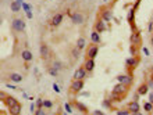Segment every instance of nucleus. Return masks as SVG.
Instances as JSON below:
<instances>
[{
  "label": "nucleus",
  "instance_id": "nucleus-1",
  "mask_svg": "<svg viewBox=\"0 0 153 115\" xmlns=\"http://www.w3.org/2000/svg\"><path fill=\"white\" fill-rule=\"evenodd\" d=\"M127 90H128V86L118 82V83L113 87V90H111V97H113L114 100H121L125 96Z\"/></svg>",
  "mask_w": 153,
  "mask_h": 115
},
{
  "label": "nucleus",
  "instance_id": "nucleus-2",
  "mask_svg": "<svg viewBox=\"0 0 153 115\" xmlns=\"http://www.w3.org/2000/svg\"><path fill=\"white\" fill-rule=\"evenodd\" d=\"M129 42H131V44H134V46H141V43H142L141 31L134 29L132 33H131V36H129Z\"/></svg>",
  "mask_w": 153,
  "mask_h": 115
},
{
  "label": "nucleus",
  "instance_id": "nucleus-3",
  "mask_svg": "<svg viewBox=\"0 0 153 115\" xmlns=\"http://www.w3.org/2000/svg\"><path fill=\"white\" fill-rule=\"evenodd\" d=\"M82 89H84V79H73L71 86H70V90L73 91V93H79Z\"/></svg>",
  "mask_w": 153,
  "mask_h": 115
},
{
  "label": "nucleus",
  "instance_id": "nucleus-4",
  "mask_svg": "<svg viewBox=\"0 0 153 115\" xmlns=\"http://www.w3.org/2000/svg\"><path fill=\"white\" fill-rule=\"evenodd\" d=\"M11 27H13V31H16V32L25 31V22L21 20V18H14L11 22Z\"/></svg>",
  "mask_w": 153,
  "mask_h": 115
},
{
  "label": "nucleus",
  "instance_id": "nucleus-5",
  "mask_svg": "<svg viewBox=\"0 0 153 115\" xmlns=\"http://www.w3.org/2000/svg\"><path fill=\"white\" fill-rule=\"evenodd\" d=\"M100 18L109 24L110 21L113 20V11H111V8H107V7L102 8V10H100Z\"/></svg>",
  "mask_w": 153,
  "mask_h": 115
},
{
  "label": "nucleus",
  "instance_id": "nucleus-6",
  "mask_svg": "<svg viewBox=\"0 0 153 115\" xmlns=\"http://www.w3.org/2000/svg\"><path fill=\"white\" fill-rule=\"evenodd\" d=\"M97 53H99V44H96V43H92L91 46L88 47V50H86V57L88 58H96V56H97Z\"/></svg>",
  "mask_w": 153,
  "mask_h": 115
},
{
  "label": "nucleus",
  "instance_id": "nucleus-7",
  "mask_svg": "<svg viewBox=\"0 0 153 115\" xmlns=\"http://www.w3.org/2000/svg\"><path fill=\"white\" fill-rule=\"evenodd\" d=\"M70 17H71V21H73L74 25H81V24H84V21H85L84 14H82V13H79V11L73 13Z\"/></svg>",
  "mask_w": 153,
  "mask_h": 115
},
{
  "label": "nucleus",
  "instance_id": "nucleus-8",
  "mask_svg": "<svg viewBox=\"0 0 153 115\" xmlns=\"http://www.w3.org/2000/svg\"><path fill=\"white\" fill-rule=\"evenodd\" d=\"M117 82H120V83H124L127 85V86H131L132 85V75H125V74H123V75H117Z\"/></svg>",
  "mask_w": 153,
  "mask_h": 115
},
{
  "label": "nucleus",
  "instance_id": "nucleus-9",
  "mask_svg": "<svg viewBox=\"0 0 153 115\" xmlns=\"http://www.w3.org/2000/svg\"><path fill=\"white\" fill-rule=\"evenodd\" d=\"M39 54H40V57H42L43 60H48L49 58L50 49H49V46L46 43H40V46H39Z\"/></svg>",
  "mask_w": 153,
  "mask_h": 115
},
{
  "label": "nucleus",
  "instance_id": "nucleus-10",
  "mask_svg": "<svg viewBox=\"0 0 153 115\" xmlns=\"http://www.w3.org/2000/svg\"><path fill=\"white\" fill-rule=\"evenodd\" d=\"M106 29H107V22L103 21L102 18L96 20V22H95V31H97L99 33H102V32H105Z\"/></svg>",
  "mask_w": 153,
  "mask_h": 115
},
{
  "label": "nucleus",
  "instance_id": "nucleus-11",
  "mask_svg": "<svg viewBox=\"0 0 153 115\" xmlns=\"http://www.w3.org/2000/svg\"><path fill=\"white\" fill-rule=\"evenodd\" d=\"M88 75V71L85 69V67H79L74 72V79H85Z\"/></svg>",
  "mask_w": 153,
  "mask_h": 115
},
{
  "label": "nucleus",
  "instance_id": "nucleus-12",
  "mask_svg": "<svg viewBox=\"0 0 153 115\" xmlns=\"http://www.w3.org/2000/svg\"><path fill=\"white\" fill-rule=\"evenodd\" d=\"M138 64H139V58H138V57H135V56H132V57H129V58L125 60V65H127L129 69H134Z\"/></svg>",
  "mask_w": 153,
  "mask_h": 115
},
{
  "label": "nucleus",
  "instance_id": "nucleus-13",
  "mask_svg": "<svg viewBox=\"0 0 153 115\" xmlns=\"http://www.w3.org/2000/svg\"><path fill=\"white\" fill-rule=\"evenodd\" d=\"M63 18H64V14L63 13H57V14H54L52 18V27H59V25L63 22Z\"/></svg>",
  "mask_w": 153,
  "mask_h": 115
},
{
  "label": "nucleus",
  "instance_id": "nucleus-14",
  "mask_svg": "<svg viewBox=\"0 0 153 115\" xmlns=\"http://www.w3.org/2000/svg\"><path fill=\"white\" fill-rule=\"evenodd\" d=\"M135 10H137V8H131V10H129L128 11V15H127V20H128V22H129V25H131V28H132V31L134 29H137L135 28Z\"/></svg>",
  "mask_w": 153,
  "mask_h": 115
},
{
  "label": "nucleus",
  "instance_id": "nucleus-15",
  "mask_svg": "<svg viewBox=\"0 0 153 115\" xmlns=\"http://www.w3.org/2000/svg\"><path fill=\"white\" fill-rule=\"evenodd\" d=\"M127 108L129 110V112H131V114H138V112H139V110H141V105H139V103H138V101H131V103H128Z\"/></svg>",
  "mask_w": 153,
  "mask_h": 115
},
{
  "label": "nucleus",
  "instance_id": "nucleus-16",
  "mask_svg": "<svg viewBox=\"0 0 153 115\" xmlns=\"http://www.w3.org/2000/svg\"><path fill=\"white\" fill-rule=\"evenodd\" d=\"M73 105H74V108H75L76 111H79V112H82V114H88V107L85 105V104H82L81 101H74L73 103Z\"/></svg>",
  "mask_w": 153,
  "mask_h": 115
},
{
  "label": "nucleus",
  "instance_id": "nucleus-17",
  "mask_svg": "<svg viewBox=\"0 0 153 115\" xmlns=\"http://www.w3.org/2000/svg\"><path fill=\"white\" fill-rule=\"evenodd\" d=\"M21 108H22V105H21V103L18 101V103L14 104L13 107L8 108V112H10L11 115H20L21 114Z\"/></svg>",
  "mask_w": 153,
  "mask_h": 115
},
{
  "label": "nucleus",
  "instance_id": "nucleus-18",
  "mask_svg": "<svg viewBox=\"0 0 153 115\" xmlns=\"http://www.w3.org/2000/svg\"><path fill=\"white\" fill-rule=\"evenodd\" d=\"M8 80H10V82H13V83H20V82H22V75L13 72V74H10V75H8Z\"/></svg>",
  "mask_w": 153,
  "mask_h": 115
},
{
  "label": "nucleus",
  "instance_id": "nucleus-19",
  "mask_svg": "<svg viewBox=\"0 0 153 115\" xmlns=\"http://www.w3.org/2000/svg\"><path fill=\"white\" fill-rule=\"evenodd\" d=\"M4 104H6V105H7L8 108L10 107H13V105H14V104H17L18 103V100L17 99H14V97H13V96H6V97H4Z\"/></svg>",
  "mask_w": 153,
  "mask_h": 115
},
{
  "label": "nucleus",
  "instance_id": "nucleus-20",
  "mask_svg": "<svg viewBox=\"0 0 153 115\" xmlns=\"http://www.w3.org/2000/svg\"><path fill=\"white\" fill-rule=\"evenodd\" d=\"M84 67H85V69H86L88 72H92L93 68H95V60H93V58H88L86 61H85Z\"/></svg>",
  "mask_w": 153,
  "mask_h": 115
},
{
  "label": "nucleus",
  "instance_id": "nucleus-21",
  "mask_svg": "<svg viewBox=\"0 0 153 115\" xmlns=\"http://www.w3.org/2000/svg\"><path fill=\"white\" fill-rule=\"evenodd\" d=\"M21 57H22V60H24L25 63H29V61H32V58H33L32 53L29 52V50H24V52L21 53Z\"/></svg>",
  "mask_w": 153,
  "mask_h": 115
},
{
  "label": "nucleus",
  "instance_id": "nucleus-22",
  "mask_svg": "<svg viewBox=\"0 0 153 115\" xmlns=\"http://www.w3.org/2000/svg\"><path fill=\"white\" fill-rule=\"evenodd\" d=\"M21 6H22V4H20L17 0H14V1H11V3H10V8H11L13 13H20Z\"/></svg>",
  "mask_w": 153,
  "mask_h": 115
},
{
  "label": "nucleus",
  "instance_id": "nucleus-23",
  "mask_svg": "<svg viewBox=\"0 0 153 115\" xmlns=\"http://www.w3.org/2000/svg\"><path fill=\"white\" fill-rule=\"evenodd\" d=\"M91 40H92V43L99 44L100 43V33H99L97 31H93L92 35H91Z\"/></svg>",
  "mask_w": 153,
  "mask_h": 115
},
{
  "label": "nucleus",
  "instance_id": "nucleus-24",
  "mask_svg": "<svg viewBox=\"0 0 153 115\" xmlns=\"http://www.w3.org/2000/svg\"><path fill=\"white\" fill-rule=\"evenodd\" d=\"M148 91H149V85L148 83H143V85H141V86L138 87V93H139V96H145Z\"/></svg>",
  "mask_w": 153,
  "mask_h": 115
},
{
  "label": "nucleus",
  "instance_id": "nucleus-25",
  "mask_svg": "<svg viewBox=\"0 0 153 115\" xmlns=\"http://www.w3.org/2000/svg\"><path fill=\"white\" fill-rule=\"evenodd\" d=\"M85 46H86V40H85V38H79V39L76 40V47L79 49V50H84Z\"/></svg>",
  "mask_w": 153,
  "mask_h": 115
},
{
  "label": "nucleus",
  "instance_id": "nucleus-26",
  "mask_svg": "<svg viewBox=\"0 0 153 115\" xmlns=\"http://www.w3.org/2000/svg\"><path fill=\"white\" fill-rule=\"evenodd\" d=\"M48 72H49V75H52V76H54V78H56V76H59V69H57L56 67H53V65H50V67L48 68Z\"/></svg>",
  "mask_w": 153,
  "mask_h": 115
},
{
  "label": "nucleus",
  "instance_id": "nucleus-27",
  "mask_svg": "<svg viewBox=\"0 0 153 115\" xmlns=\"http://www.w3.org/2000/svg\"><path fill=\"white\" fill-rule=\"evenodd\" d=\"M52 65H53V67H56L57 69H59V71H61V69L64 68V65H63V63H61V61H59V60H53Z\"/></svg>",
  "mask_w": 153,
  "mask_h": 115
},
{
  "label": "nucleus",
  "instance_id": "nucleus-28",
  "mask_svg": "<svg viewBox=\"0 0 153 115\" xmlns=\"http://www.w3.org/2000/svg\"><path fill=\"white\" fill-rule=\"evenodd\" d=\"M79 52H81V50L76 47V46L73 49V50H71V56H73L74 61H75V60H78V57H79Z\"/></svg>",
  "mask_w": 153,
  "mask_h": 115
},
{
  "label": "nucleus",
  "instance_id": "nucleus-29",
  "mask_svg": "<svg viewBox=\"0 0 153 115\" xmlns=\"http://www.w3.org/2000/svg\"><path fill=\"white\" fill-rule=\"evenodd\" d=\"M102 105L105 108H107V110H111V101H110L109 99H105L103 101H102Z\"/></svg>",
  "mask_w": 153,
  "mask_h": 115
},
{
  "label": "nucleus",
  "instance_id": "nucleus-30",
  "mask_svg": "<svg viewBox=\"0 0 153 115\" xmlns=\"http://www.w3.org/2000/svg\"><path fill=\"white\" fill-rule=\"evenodd\" d=\"M143 108H145L146 112H152L153 111V104L150 103V101H148V103L143 104Z\"/></svg>",
  "mask_w": 153,
  "mask_h": 115
},
{
  "label": "nucleus",
  "instance_id": "nucleus-31",
  "mask_svg": "<svg viewBox=\"0 0 153 115\" xmlns=\"http://www.w3.org/2000/svg\"><path fill=\"white\" fill-rule=\"evenodd\" d=\"M43 107L45 108H52L53 107V101H50V100H45V101H43Z\"/></svg>",
  "mask_w": 153,
  "mask_h": 115
},
{
  "label": "nucleus",
  "instance_id": "nucleus-32",
  "mask_svg": "<svg viewBox=\"0 0 153 115\" xmlns=\"http://www.w3.org/2000/svg\"><path fill=\"white\" fill-rule=\"evenodd\" d=\"M131 112H129V110L127 108V110H118L117 111V115H129Z\"/></svg>",
  "mask_w": 153,
  "mask_h": 115
},
{
  "label": "nucleus",
  "instance_id": "nucleus-33",
  "mask_svg": "<svg viewBox=\"0 0 153 115\" xmlns=\"http://www.w3.org/2000/svg\"><path fill=\"white\" fill-rule=\"evenodd\" d=\"M43 101H45V100L38 99V100H36V107H38V108H43Z\"/></svg>",
  "mask_w": 153,
  "mask_h": 115
},
{
  "label": "nucleus",
  "instance_id": "nucleus-34",
  "mask_svg": "<svg viewBox=\"0 0 153 115\" xmlns=\"http://www.w3.org/2000/svg\"><path fill=\"white\" fill-rule=\"evenodd\" d=\"M22 7H24L25 13H27V11H31V6H29V4H27V3H22Z\"/></svg>",
  "mask_w": 153,
  "mask_h": 115
},
{
  "label": "nucleus",
  "instance_id": "nucleus-35",
  "mask_svg": "<svg viewBox=\"0 0 153 115\" xmlns=\"http://www.w3.org/2000/svg\"><path fill=\"white\" fill-rule=\"evenodd\" d=\"M35 115H45V111L42 108H38V110H35Z\"/></svg>",
  "mask_w": 153,
  "mask_h": 115
},
{
  "label": "nucleus",
  "instance_id": "nucleus-36",
  "mask_svg": "<svg viewBox=\"0 0 153 115\" xmlns=\"http://www.w3.org/2000/svg\"><path fill=\"white\" fill-rule=\"evenodd\" d=\"M65 111H67V112H73V108H71V105H70L68 103L65 104Z\"/></svg>",
  "mask_w": 153,
  "mask_h": 115
},
{
  "label": "nucleus",
  "instance_id": "nucleus-37",
  "mask_svg": "<svg viewBox=\"0 0 153 115\" xmlns=\"http://www.w3.org/2000/svg\"><path fill=\"white\" fill-rule=\"evenodd\" d=\"M148 85H149V87L150 86L153 87V72H152V75H150V78H149V83H148Z\"/></svg>",
  "mask_w": 153,
  "mask_h": 115
},
{
  "label": "nucleus",
  "instance_id": "nucleus-38",
  "mask_svg": "<svg viewBox=\"0 0 153 115\" xmlns=\"http://www.w3.org/2000/svg\"><path fill=\"white\" fill-rule=\"evenodd\" d=\"M148 31H149L150 33H152V32H153V21H152V22H150V24H149V28H148Z\"/></svg>",
  "mask_w": 153,
  "mask_h": 115
},
{
  "label": "nucleus",
  "instance_id": "nucleus-39",
  "mask_svg": "<svg viewBox=\"0 0 153 115\" xmlns=\"http://www.w3.org/2000/svg\"><path fill=\"white\" fill-rule=\"evenodd\" d=\"M149 101L153 104V91H152V93H149Z\"/></svg>",
  "mask_w": 153,
  "mask_h": 115
},
{
  "label": "nucleus",
  "instance_id": "nucleus-40",
  "mask_svg": "<svg viewBox=\"0 0 153 115\" xmlns=\"http://www.w3.org/2000/svg\"><path fill=\"white\" fill-rule=\"evenodd\" d=\"M93 114H95V115H102V114H103V112H102V111H99V110H97V111H96V110H95V111H93Z\"/></svg>",
  "mask_w": 153,
  "mask_h": 115
},
{
  "label": "nucleus",
  "instance_id": "nucleus-41",
  "mask_svg": "<svg viewBox=\"0 0 153 115\" xmlns=\"http://www.w3.org/2000/svg\"><path fill=\"white\" fill-rule=\"evenodd\" d=\"M27 17H28L29 20H31V18H32V13H31V11H27Z\"/></svg>",
  "mask_w": 153,
  "mask_h": 115
},
{
  "label": "nucleus",
  "instance_id": "nucleus-42",
  "mask_svg": "<svg viewBox=\"0 0 153 115\" xmlns=\"http://www.w3.org/2000/svg\"><path fill=\"white\" fill-rule=\"evenodd\" d=\"M143 53H145L146 56H149V50H148V49H146V47H143Z\"/></svg>",
  "mask_w": 153,
  "mask_h": 115
},
{
  "label": "nucleus",
  "instance_id": "nucleus-43",
  "mask_svg": "<svg viewBox=\"0 0 153 115\" xmlns=\"http://www.w3.org/2000/svg\"><path fill=\"white\" fill-rule=\"evenodd\" d=\"M53 89H54L56 91H60V89H59V86H57V85H53Z\"/></svg>",
  "mask_w": 153,
  "mask_h": 115
},
{
  "label": "nucleus",
  "instance_id": "nucleus-44",
  "mask_svg": "<svg viewBox=\"0 0 153 115\" xmlns=\"http://www.w3.org/2000/svg\"><path fill=\"white\" fill-rule=\"evenodd\" d=\"M81 94L85 96V97H89V93H88V91H85V93H81Z\"/></svg>",
  "mask_w": 153,
  "mask_h": 115
},
{
  "label": "nucleus",
  "instance_id": "nucleus-45",
  "mask_svg": "<svg viewBox=\"0 0 153 115\" xmlns=\"http://www.w3.org/2000/svg\"><path fill=\"white\" fill-rule=\"evenodd\" d=\"M150 44H152V47H153V35H152V38H150Z\"/></svg>",
  "mask_w": 153,
  "mask_h": 115
},
{
  "label": "nucleus",
  "instance_id": "nucleus-46",
  "mask_svg": "<svg viewBox=\"0 0 153 115\" xmlns=\"http://www.w3.org/2000/svg\"><path fill=\"white\" fill-rule=\"evenodd\" d=\"M17 1H18V3H20V4H22V3H24V1H22V0H17Z\"/></svg>",
  "mask_w": 153,
  "mask_h": 115
},
{
  "label": "nucleus",
  "instance_id": "nucleus-47",
  "mask_svg": "<svg viewBox=\"0 0 153 115\" xmlns=\"http://www.w3.org/2000/svg\"><path fill=\"white\" fill-rule=\"evenodd\" d=\"M150 71H152V72H153V67H150Z\"/></svg>",
  "mask_w": 153,
  "mask_h": 115
},
{
  "label": "nucleus",
  "instance_id": "nucleus-48",
  "mask_svg": "<svg viewBox=\"0 0 153 115\" xmlns=\"http://www.w3.org/2000/svg\"><path fill=\"white\" fill-rule=\"evenodd\" d=\"M105 1H109V0H105Z\"/></svg>",
  "mask_w": 153,
  "mask_h": 115
},
{
  "label": "nucleus",
  "instance_id": "nucleus-49",
  "mask_svg": "<svg viewBox=\"0 0 153 115\" xmlns=\"http://www.w3.org/2000/svg\"><path fill=\"white\" fill-rule=\"evenodd\" d=\"M73 1H76V0H73Z\"/></svg>",
  "mask_w": 153,
  "mask_h": 115
},
{
  "label": "nucleus",
  "instance_id": "nucleus-50",
  "mask_svg": "<svg viewBox=\"0 0 153 115\" xmlns=\"http://www.w3.org/2000/svg\"><path fill=\"white\" fill-rule=\"evenodd\" d=\"M114 1H117V0H114Z\"/></svg>",
  "mask_w": 153,
  "mask_h": 115
}]
</instances>
